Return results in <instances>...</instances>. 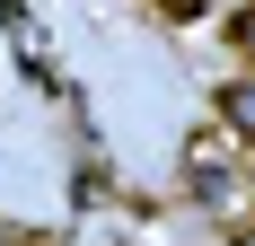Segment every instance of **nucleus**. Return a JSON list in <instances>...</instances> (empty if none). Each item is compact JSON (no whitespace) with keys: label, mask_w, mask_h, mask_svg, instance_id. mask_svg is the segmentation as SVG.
<instances>
[{"label":"nucleus","mask_w":255,"mask_h":246,"mask_svg":"<svg viewBox=\"0 0 255 246\" xmlns=\"http://www.w3.org/2000/svg\"><path fill=\"white\" fill-rule=\"evenodd\" d=\"M238 44H247V53H255V9H247V18H238Z\"/></svg>","instance_id":"7ed1b4c3"},{"label":"nucleus","mask_w":255,"mask_h":246,"mask_svg":"<svg viewBox=\"0 0 255 246\" xmlns=\"http://www.w3.org/2000/svg\"><path fill=\"white\" fill-rule=\"evenodd\" d=\"M220 115H229V132H238V141H255V71L220 88Z\"/></svg>","instance_id":"f03ea898"},{"label":"nucleus","mask_w":255,"mask_h":246,"mask_svg":"<svg viewBox=\"0 0 255 246\" xmlns=\"http://www.w3.org/2000/svg\"><path fill=\"white\" fill-rule=\"evenodd\" d=\"M185 194H194V211H211V220L247 229L255 220V167L229 149V132H194V149H185Z\"/></svg>","instance_id":"f257e3e1"},{"label":"nucleus","mask_w":255,"mask_h":246,"mask_svg":"<svg viewBox=\"0 0 255 246\" xmlns=\"http://www.w3.org/2000/svg\"><path fill=\"white\" fill-rule=\"evenodd\" d=\"M158 9H176V18H185V9H203V0H158Z\"/></svg>","instance_id":"20e7f679"}]
</instances>
